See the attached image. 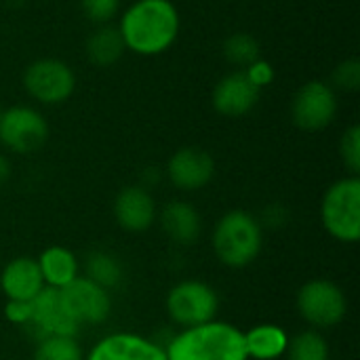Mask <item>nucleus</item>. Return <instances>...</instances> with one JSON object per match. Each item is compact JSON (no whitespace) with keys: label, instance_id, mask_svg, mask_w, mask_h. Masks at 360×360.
<instances>
[{"label":"nucleus","instance_id":"f257e3e1","mask_svg":"<svg viewBox=\"0 0 360 360\" xmlns=\"http://www.w3.org/2000/svg\"><path fill=\"white\" fill-rule=\"evenodd\" d=\"M179 25V11L171 0H135L124 11L118 30L129 51L154 57L173 46Z\"/></svg>","mask_w":360,"mask_h":360},{"label":"nucleus","instance_id":"f03ea898","mask_svg":"<svg viewBox=\"0 0 360 360\" xmlns=\"http://www.w3.org/2000/svg\"><path fill=\"white\" fill-rule=\"evenodd\" d=\"M165 354L167 360H249L243 331L224 321L181 329L167 342Z\"/></svg>","mask_w":360,"mask_h":360},{"label":"nucleus","instance_id":"7ed1b4c3","mask_svg":"<svg viewBox=\"0 0 360 360\" xmlns=\"http://www.w3.org/2000/svg\"><path fill=\"white\" fill-rule=\"evenodd\" d=\"M211 245L215 257L228 268L251 266L264 247V228L259 219L243 209L224 213L211 234Z\"/></svg>","mask_w":360,"mask_h":360},{"label":"nucleus","instance_id":"20e7f679","mask_svg":"<svg viewBox=\"0 0 360 360\" xmlns=\"http://www.w3.org/2000/svg\"><path fill=\"white\" fill-rule=\"evenodd\" d=\"M321 224L325 232L346 245L360 238V179L348 175L331 184L321 200Z\"/></svg>","mask_w":360,"mask_h":360},{"label":"nucleus","instance_id":"39448f33","mask_svg":"<svg viewBox=\"0 0 360 360\" xmlns=\"http://www.w3.org/2000/svg\"><path fill=\"white\" fill-rule=\"evenodd\" d=\"M297 312L316 331L338 327L348 314V300L340 285L327 278H314L297 291Z\"/></svg>","mask_w":360,"mask_h":360},{"label":"nucleus","instance_id":"423d86ee","mask_svg":"<svg viewBox=\"0 0 360 360\" xmlns=\"http://www.w3.org/2000/svg\"><path fill=\"white\" fill-rule=\"evenodd\" d=\"M165 308L173 325L188 329L215 321L219 312V295L202 281H181L169 289Z\"/></svg>","mask_w":360,"mask_h":360},{"label":"nucleus","instance_id":"0eeeda50","mask_svg":"<svg viewBox=\"0 0 360 360\" xmlns=\"http://www.w3.org/2000/svg\"><path fill=\"white\" fill-rule=\"evenodd\" d=\"M23 86L36 101L44 105H59L74 95L76 74L63 59L42 57L25 68Z\"/></svg>","mask_w":360,"mask_h":360},{"label":"nucleus","instance_id":"6e6552de","mask_svg":"<svg viewBox=\"0 0 360 360\" xmlns=\"http://www.w3.org/2000/svg\"><path fill=\"white\" fill-rule=\"evenodd\" d=\"M49 139L46 118L30 105H11L0 114V143L15 154H32Z\"/></svg>","mask_w":360,"mask_h":360},{"label":"nucleus","instance_id":"1a4fd4ad","mask_svg":"<svg viewBox=\"0 0 360 360\" xmlns=\"http://www.w3.org/2000/svg\"><path fill=\"white\" fill-rule=\"evenodd\" d=\"M338 116V95L323 80L304 82L291 101V118L302 131H323Z\"/></svg>","mask_w":360,"mask_h":360},{"label":"nucleus","instance_id":"9d476101","mask_svg":"<svg viewBox=\"0 0 360 360\" xmlns=\"http://www.w3.org/2000/svg\"><path fill=\"white\" fill-rule=\"evenodd\" d=\"M25 329L38 340L44 338H76L80 331L78 323L68 312L61 291L44 287L34 300H32V316Z\"/></svg>","mask_w":360,"mask_h":360},{"label":"nucleus","instance_id":"9b49d317","mask_svg":"<svg viewBox=\"0 0 360 360\" xmlns=\"http://www.w3.org/2000/svg\"><path fill=\"white\" fill-rule=\"evenodd\" d=\"M61 297H63L68 312L78 323V327L101 325L108 321L112 312L110 291H105L103 287L95 285L93 281L84 276L74 278L65 289H61Z\"/></svg>","mask_w":360,"mask_h":360},{"label":"nucleus","instance_id":"f8f14e48","mask_svg":"<svg viewBox=\"0 0 360 360\" xmlns=\"http://www.w3.org/2000/svg\"><path fill=\"white\" fill-rule=\"evenodd\" d=\"M169 181L184 192H196L215 177V160L200 148H181L167 162Z\"/></svg>","mask_w":360,"mask_h":360},{"label":"nucleus","instance_id":"ddd939ff","mask_svg":"<svg viewBox=\"0 0 360 360\" xmlns=\"http://www.w3.org/2000/svg\"><path fill=\"white\" fill-rule=\"evenodd\" d=\"M84 360H167L165 346L139 333L118 331L101 338Z\"/></svg>","mask_w":360,"mask_h":360},{"label":"nucleus","instance_id":"4468645a","mask_svg":"<svg viewBox=\"0 0 360 360\" xmlns=\"http://www.w3.org/2000/svg\"><path fill=\"white\" fill-rule=\"evenodd\" d=\"M259 93L262 91L249 80L245 70H234L219 78L213 89L211 101L217 114L228 118H240L257 105Z\"/></svg>","mask_w":360,"mask_h":360},{"label":"nucleus","instance_id":"2eb2a0df","mask_svg":"<svg viewBox=\"0 0 360 360\" xmlns=\"http://www.w3.org/2000/svg\"><path fill=\"white\" fill-rule=\"evenodd\" d=\"M158 217L154 196L143 186H127L114 200V219L124 232H148Z\"/></svg>","mask_w":360,"mask_h":360},{"label":"nucleus","instance_id":"dca6fc26","mask_svg":"<svg viewBox=\"0 0 360 360\" xmlns=\"http://www.w3.org/2000/svg\"><path fill=\"white\" fill-rule=\"evenodd\" d=\"M165 236L179 247L196 245L202 234V217L192 202L186 200H171L160 209L156 217Z\"/></svg>","mask_w":360,"mask_h":360},{"label":"nucleus","instance_id":"f3484780","mask_svg":"<svg viewBox=\"0 0 360 360\" xmlns=\"http://www.w3.org/2000/svg\"><path fill=\"white\" fill-rule=\"evenodd\" d=\"M44 289V281L34 257H15L0 270V291L6 300L32 302Z\"/></svg>","mask_w":360,"mask_h":360},{"label":"nucleus","instance_id":"a211bd4d","mask_svg":"<svg viewBox=\"0 0 360 360\" xmlns=\"http://www.w3.org/2000/svg\"><path fill=\"white\" fill-rule=\"evenodd\" d=\"M36 262H38L44 287H49V289L61 291L74 278L80 276V264L68 247H61V245L46 247Z\"/></svg>","mask_w":360,"mask_h":360},{"label":"nucleus","instance_id":"6ab92c4d","mask_svg":"<svg viewBox=\"0 0 360 360\" xmlns=\"http://www.w3.org/2000/svg\"><path fill=\"white\" fill-rule=\"evenodd\" d=\"M245 338V352L251 360H276L285 356L289 346V335L283 327L264 323L255 325L249 331H243Z\"/></svg>","mask_w":360,"mask_h":360},{"label":"nucleus","instance_id":"aec40b11","mask_svg":"<svg viewBox=\"0 0 360 360\" xmlns=\"http://www.w3.org/2000/svg\"><path fill=\"white\" fill-rule=\"evenodd\" d=\"M127 46L122 40V34L118 27L105 23L99 25L95 32L89 34L86 42H84V53L86 59L97 65V68H110L116 61H120V57L124 55Z\"/></svg>","mask_w":360,"mask_h":360},{"label":"nucleus","instance_id":"412c9836","mask_svg":"<svg viewBox=\"0 0 360 360\" xmlns=\"http://www.w3.org/2000/svg\"><path fill=\"white\" fill-rule=\"evenodd\" d=\"M84 278L93 281L95 285L103 287L105 291L118 287L122 283V264L116 255L108 251H93L84 259Z\"/></svg>","mask_w":360,"mask_h":360},{"label":"nucleus","instance_id":"4be33fe9","mask_svg":"<svg viewBox=\"0 0 360 360\" xmlns=\"http://www.w3.org/2000/svg\"><path fill=\"white\" fill-rule=\"evenodd\" d=\"M329 344L325 335L316 329H308L289 340L287 360H329Z\"/></svg>","mask_w":360,"mask_h":360},{"label":"nucleus","instance_id":"5701e85b","mask_svg":"<svg viewBox=\"0 0 360 360\" xmlns=\"http://www.w3.org/2000/svg\"><path fill=\"white\" fill-rule=\"evenodd\" d=\"M224 57L238 70H245L262 57V44L249 32H234L224 40Z\"/></svg>","mask_w":360,"mask_h":360},{"label":"nucleus","instance_id":"b1692460","mask_svg":"<svg viewBox=\"0 0 360 360\" xmlns=\"http://www.w3.org/2000/svg\"><path fill=\"white\" fill-rule=\"evenodd\" d=\"M34 360H84L76 338H44L36 342Z\"/></svg>","mask_w":360,"mask_h":360},{"label":"nucleus","instance_id":"393cba45","mask_svg":"<svg viewBox=\"0 0 360 360\" xmlns=\"http://www.w3.org/2000/svg\"><path fill=\"white\" fill-rule=\"evenodd\" d=\"M340 156L344 167L348 169L350 175L360 173V127L352 124L344 131L342 139H340Z\"/></svg>","mask_w":360,"mask_h":360},{"label":"nucleus","instance_id":"a878e982","mask_svg":"<svg viewBox=\"0 0 360 360\" xmlns=\"http://www.w3.org/2000/svg\"><path fill=\"white\" fill-rule=\"evenodd\" d=\"M333 86L340 89V91H359L360 89V61L356 57H350V59H344L342 63L335 65L333 70Z\"/></svg>","mask_w":360,"mask_h":360},{"label":"nucleus","instance_id":"bb28decb","mask_svg":"<svg viewBox=\"0 0 360 360\" xmlns=\"http://www.w3.org/2000/svg\"><path fill=\"white\" fill-rule=\"evenodd\" d=\"M80 6L89 21L97 25H105L118 15L120 0H80Z\"/></svg>","mask_w":360,"mask_h":360},{"label":"nucleus","instance_id":"cd10ccee","mask_svg":"<svg viewBox=\"0 0 360 360\" xmlns=\"http://www.w3.org/2000/svg\"><path fill=\"white\" fill-rule=\"evenodd\" d=\"M245 72H247V76H249V80L262 91L264 86H268L272 80H274V68L266 61V59H257V61H253L249 68H245Z\"/></svg>","mask_w":360,"mask_h":360},{"label":"nucleus","instance_id":"c85d7f7f","mask_svg":"<svg viewBox=\"0 0 360 360\" xmlns=\"http://www.w3.org/2000/svg\"><path fill=\"white\" fill-rule=\"evenodd\" d=\"M4 316L11 325L25 327L32 316V302H17V300H6L4 304Z\"/></svg>","mask_w":360,"mask_h":360},{"label":"nucleus","instance_id":"c756f323","mask_svg":"<svg viewBox=\"0 0 360 360\" xmlns=\"http://www.w3.org/2000/svg\"><path fill=\"white\" fill-rule=\"evenodd\" d=\"M8 175H11V162L6 160L4 154H0V186L8 179Z\"/></svg>","mask_w":360,"mask_h":360},{"label":"nucleus","instance_id":"7c9ffc66","mask_svg":"<svg viewBox=\"0 0 360 360\" xmlns=\"http://www.w3.org/2000/svg\"><path fill=\"white\" fill-rule=\"evenodd\" d=\"M0 114H2V108H0Z\"/></svg>","mask_w":360,"mask_h":360}]
</instances>
